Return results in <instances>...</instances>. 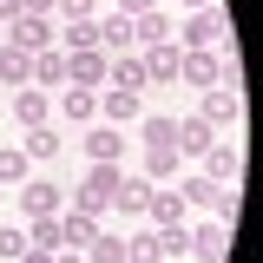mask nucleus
I'll return each instance as SVG.
<instances>
[{
  "instance_id": "1",
  "label": "nucleus",
  "mask_w": 263,
  "mask_h": 263,
  "mask_svg": "<svg viewBox=\"0 0 263 263\" xmlns=\"http://www.w3.org/2000/svg\"><path fill=\"white\" fill-rule=\"evenodd\" d=\"M119 178H125V164H86V178H79V191H72V211L105 217V211H112V191H119Z\"/></svg>"
},
{
  "instance_id": "2",
  "label": "nucleus",
  "mask_w": 263,
  "mask_h": 263,
  "mask_svg": "<svg viewBox=\"0 0 263 263\" xmlns=\"http://www.w3.org/2000/svg\"><path fill=\"white\" fill-rule=\"evenodd\" d=\"M184 53H197V46H211V53H237V40H230V20L217 13V7H204V13H191L184 20V40H178Z\"/></svg>"
},
{
  "instance_id": "3",
  "label": "nucleus",
  "mask_w": 263,
  "mask_h": 263,
  "mask_svg": "<svg viewBox=\"0 0 263 263\" xmlns=\"http://www.w3.org/2000/svg\"><path fill=\"white\" fill-rule=\"evenodd\" d=\"M125 138H132V132L92 119V125L79 132V152H86V164H119V158H125Z\"/></svg>"
},
{
  "instance_id": "4",
  "label": "nucleus",
  "mask_w": 263,
  "mask_h": 263,
  "mask_svg": "<svg viewBox=\"0 0 263 263\" xmlns=\"http://www.w3.org/2000/svg\"><path fill=\"white\" fill-rule=\"evenodd\" d=\"M0 40H7V46H20V53H46V46L60 40V27H53L46 13H20L13 27H0Z\"/></svg>"
},
{
  "instance_id": "5",
  "label": "nucleus",
  "mask_w": 263,
  "mask_h": 263,
  "mask_svg": "<svg viewBox=\"0 0 263 263\" xmlns=\"http://www.w3.org/2000/svg\"><path fill=\"white\" fill-rule=\"evenodd\" d=\"M217 66H224V53H211V46H197V53H184V46H178V86L211 92V86H217Z\"/></svg>"
},
{
  "instance_id": "6",
  "label": "nucleus",
  "mask_w": 263,
  "mask_h": 263,
  "mask_svg": "<svg viewBox=\"0 0 263 263\" xmlns=\"http://www.w3.org/2000/svg\"><path fill=\"white\" fill-rule=\"evenodd\" d=\"M105 72H112V60H105L99 46H86V53H66V86H86V92H105Z\"/></svg>"
},
{
  "instance_id": "7",
  "label": "nucleus",
  "mask_w": 263,
  "mask_h": 263,
  "mask_svg": "<svg viewBox=\"0 0 263 263\" xmlns=\"http://www.w3.org/2000/svg\"><path fill=\"white\" fill-rule=\"evenodd\" d=\"M191 257H197V263H230V230L217 224V217L191 224Z\"/></svg>"
},
{
  "instance_id": "8",
  "label": "nucleus",
  "mask_w": 263,
  "mask_h": 263,
  "mask_svg": "<svg viewBox=\"0 0 263 263\" xmlns=\"http://www.w3.org/2000/svg\"><path fill=\"white\" fill-rule=\"evenodd\" d=\"M99 119H105V125H138V119H145V105H138V92H119V86H105V92H99Z\"/></svg>"
},
{
  "instance_id": "9",
  "label": "nucleus",
  "mask_w": 263,
  "mask_h": 263,
  "mask_svg": "<svg viewBox=\"0 0 263 263\" xmlns=\"http://www.w3.org/2000/svg\"><path fill=\"white\" fill-rule=\"evenodd\" d=\"M132 138H138L145 152H178V119H171V112H145Z\"/></svg>"
},
{
  "instance_id": "10",
  "label": "nucleus",
  "mask_w": 263,
  "mask_h": 263,
  "mask_svg": "<svg viewBox=\"0 0 263 263\" xmlns=\"http://www.w3.org/2000/svg\"><path fill=\"white\" fill-rule=\"evenodd\" d=\"M237 105H243V92H230V86H211L204 92V105H197V119L211 132H224V125H237Z\"/></svg>"
},
{
  "instance_id": "11",
  "label": "nucleus",
  "mask_w": 263,
  "mask_h": 263,
  "mask_svg": "<svg viewBox=\"0 0 263 263\" xmlns=\"http://www.w3.org/2000/svg\"><path fill=\"white\" fill-rule=\"evenodd\" d=\"M99 230H105V217H92V211H72V204L60 211V243H66V250H86Z\"/></svg>"
},
{
  "instance_id": "12",
  "label": "nucleus",
  "mask_w": 263,
  "mask_h": 263,
  "mask_svg": "<svg viewBox=\"0 0 263 263\" xmlns=\"http://www.w3.org/2000/svg\"><path fill=\"white\" fill-rule=\"evenodd\" d=\"M13 119H20V132L53 125V99L40 92V86H20V92H13Z\"/></svg>"
},
{
  "instance_id": "13",
  "label": "nucleus",
  "mask_w": 263,
  "mask_h": 263,
  "mask_svg": "<svg viewBox=\"0 0 263 263\" xmlns=\"http://www.w3.org/2000/svg\"><path fill=\"white\" fill-rule=\"evenodd\" d=\"M145 217H152V230L184 224V191H178V184H152V204H145Z\"/></svg>"
},
{
  "instance_id": "14",
  "label": "nucleus",
  "mask_w": 263,
  "mask_h": 263,
  "mask_svg": "<svg viewBox=\"0 0 263 263\" xmlns=\"http://www.w3.org/2000/svg\"><path fill=\"white\" fill-rule=\"evenodd\" d=\"M66 191L60 184H20V217H60Z\"/></svg>"
},
{
  "instance_id": "15",
  "label": "nucleus",
  "mask_w": 263,
  "mask_h": 263,
  "mask_svg": "<svg viewBox=\"0 0 263 263\" xmlns=\"http://www.w3.org/2000/svg\"><path fill=\"white\" fill-rule=\"evenodd\" d=\"M204 178H211V184H237V178H243V158H237V145H224V138H217V145L204 152Z\"/></svg>"
},
{
  "instance_id": "16",
  "label": "nucleus",
  "mask_w": 263,
  "mask_h": 263,
  "mask_svg": "<svg viewBox=\"0 0 263 263\" xmlns=\"http://www.w3.org/2000/svg\"><path fill=\"white\" fill-rule=\"evenodd\" d=\"M145 204H152V178H119V191H112V211L119 217H145Z\"/></svg>"
},
{
  "instance_id": "17",
  "label": "nucleus",
  "mask_w": 263,
  "mask_h": 263,
  "mask_svg": "<svg viewBox=\"0 0 263 263\" xmlns=\"http://www.w3.org/2000/svg\"><path fill=\"white\" fill-rule=\"evenodd\" d=\"M99 53H105V60L132 53V20L125 13H99Z\"/></svg>"
},
{
  "instance_id": "18",
  "label": "nucleus",
  "mask_w": 263,
  "mask_h": 263,
  "mask_svg": "<svg viewBox=\"0 0 263 263\" xmlns=\"http://www.w3.org/2000/svg\"><path fill=\"white\" fill-rule=\"evenodd\" d=\"M138 60H145V72H152V86H178V40H164V46H145Z\"/></svg>"
},
{
  "instance_id": "19",
  "label": "nucleus",
  "mask_w": 263,
  "mask_h": 263,
  "mask_svg": "<svg viewBox=\"0 0 263 263\" xmlns=\"http://www.w3.org/2000/svg\"><path fill=\"white\" fill-rule=\"evenodd\" d=\"M105 86H119V92H145V86H152V72H145V60H138V53H119V60H112V72H105Z\"/></svg>"
},
{
  "instance_id": "20",
  "label": "nucleus",
  "mask_w": 263,
  "mask_h": 263,
  "mask_svg": "<svg viewBox=\"0 0 263 263\" xmlns=\"http://www.w3.org/2000/svg\"><path fill=\"white\" fill-rule=\"evenodd\" d=\"M211 145H217V132L204 125V119H178V158H204V152H211Z\"/></svg>"
},
{
  "instance_id": "21",
  "label": "nucleus",
  "mask_w": 263,
  "mask_h": 263,
  "mask_svg": "<svg viewBox=\"0 0 263 263\" xmlns=\"http://www.w3.org/2000/svg\"><path fill=\"white\" fill-rule=\"evenodd\" d=\"M60 119H66V125H92V119H99V92L66 86V92H60Z\"/></svg>"
},
{
  "instance_id": "22",
  "label": "nucleus",
  "mask_w": 263,
  "mask_h": 263,
  "mask_svg": "<svg viewBox=\"0 0 263 263\" xmlns=\"http://www.w3.org/2000/svg\"><path fill=\"white\" fill-rule=\"evenodd\" d=\"M132 40H138V53H145V46H164V40H178V27H171L158 7H152V13H138V20H132Z\"/></svg>"
},
{
  "instance_id": "23",
  "label": "nucleus",
  "mask_w": 263,
  "mask_h": 263,
  "mask_svg": "<svg viewBox=\"0 0 263 263\" xmlns=\"http://www.w3.org/2000/svg\"><path fill=\"white\" fill-rule=\"evenodd\" d=\"M33 86H40V92H53V86H66V53H60V46L33 53Z\"/></svg>"
},
{
  "instance_id": "24",
  "label": "nucleus",
  "mask_w": 263,
  "mask_h": 263,
  "mask_svg": "<svg viewBox=\"0 0 263 263\" xmlns=\"http://www.w3.org/2000/svg\"><path fill=\"white\" fill-rule=\"evenodd\" d=\"M0 86H33V53H20V46H0Z\"/></svg>"
},
{
  "instance_id": "25",
  "label": "nucleus",
  "mask_w": 263,
  "mask_h": 263,
  "mask_svg": "<svg viewBox=\"0 0 263 263\" xmlns=\"http://www.w3.org/2000/svg\"><path fill=\"white\" fill-rule=\"evenodd\" d=\"M60 145H66V138H60V132H53V125H33V132H20V152H27L33 164L60 158Z\"/></svg>"
},
{
  "instance_id": "26",
  "label": "nucleus",
  "mask_w": 263,
  "mask_h": 263,
  "mask_svg": "<svg viewBox=\"0 0 263 263\" xmlns=\"http://www.w3.org/2000/svg\"><path fill=\"white\" fill-rule=\"evenodd\" d=\"M20 224H27V250H46V257L66 250L60 243V217H20Z\"/></svg>"
},
{
  "instance_id": "27",
  "label": "nucleus",
  "mask_w": 263,
  "mask_h": 263,
  "mask_svg": "<svg viewBox=\"0 0 263 263\" xmlns=\"http://www.w3.org/2000/svg\"><path fill=\"white\" fill-rule=\"evenodd\" d=\"M53 46H60V53H86V46H99V20H66Z\"/></svg>"
},
{
  "instance_id": "28",
  "label": "nucleus",
  "mask_w": 263,
  "mask_h": 263,
  "mask_svg": "<svg viewBox=\"0 0 263 263\" xmlns=\"http://www.w3.org/2000/svg\"><path fill=\"white\" fill-rule=\"evenodd\" d=\"M178 171H184V158H178V152H145V171H138V178H152V184H171Z\"/></svg>"
},
{
  "instance_id": "29",
  "label": "nucleus",
  "mask_w": 263,
  "mask_h": 263,
  "mask_svg": "<svg viewBox=\"0 0 263 263\" xmlns=\"http://www.w3.org/2000/svg\"><path fill=\"white\" fill-rule=\"evenodd\" d=\"M178 191H184V204H191V211H211V204H217V191H224V184H211L204 171H191V178H184Z\"/></svg>"
},
{
  "instance_id": "30",
  "label": "nucleus",
  "mask_w": 263,
  "mask_h": 263,
  "mask_svg": "<svg viewBox=\"0 0 263 263\" xmlns=\"http://www.w3.org/2000/svg\"><path fill=\"white\" fill-rule=\"evenodd\" d=\"M125 263H164L158 230H132V237H125Z\"/></svg>"
},
{
  "instance_id": "31",
  "label": "nucleus",
  "mask_w": 263,
  "mask_h": 263,
  "mask_svg": "<svg viewBox=\"0 0 263 263\" xmlns=\"http://www.w3.org/2000/svg\"><path fill=\"white\" fill-rule=\"evenodd\" d=\"M211 217H217L224 230H237V217H243V184H224V191H217V204H211Z\"/></svg>"
},
{
  "instance_id": "32",
  "label": "nucleus",
  "mask_w": 263,
  "mask_h": 263,
  "mask_svg": "<svg viewBox=\"0 0 263 263\" xmlns=\"http://www.w3.org/2000/svg\"><path fill=\"white\" fill-rule=\"evenodd\" d=\"M86 263H125V237H112V230H99L92 243H86Z\"/></svg>"
},
{
  "instance_id": "33",
  "label": "nucleus",
  "mask_w": 263,
  "mask_h": 263,
  "mask_svg": "<svg viewBox=\"0 0 263 263\" xmlns=\"http://www.w3.org/2000/svg\"><path fill=\"white\" fill-rule=\"evenodd\" d=\"M158 250H164V263H171V257H191V224H164L158 230Z\"/></svg>"
},
{
  "instance_id": "34",
  "label": "nucleus",
  "mask_w": 263,
  "mask_h": 263,
  "mask_svg": "<svg viewBox=\"0 0 263 263\" xmlns=\"http://www.w3.org/2000/svg\"><path fill=\"white\" fill-rule=\"evenodd\" d=\"M27 257V224H0V263H20Z\"/></svg>"
},
{
  "instance_id": "35",
  "label": "nucleus",
  "mask_w": 263,
  "mask_h": 263,
  "mask_svg": "<svg viewBox=\"0 0 263 263\" xmlns=\"http://www.w3.org/2000/svg\"><path fill=\"white\" fill-rule=\"evenodd\" d=\"M27 152H20V145H13V152H0V184H7V191H13V184H20V178H27Z\"/></svg>"
},
{
  "instance_id": "36",
  "label": "nucleus",
  "mask_w": 263,
  "mask_h": 263,
  "mask_svg": "<svg viewBox=\"0 0 263 263\" xmlns=\"http://www.w3.org/2000/svg\"><path fill=\"white\" fill-rule=\"evenodd\" d=\"M60 20H99V0H53Z\"/></svg>"
},
{
  "instance_id": "37",
  "label": "nucleus",
  "mask_w": 263,
  "mask_h": 263,
  "mask_svg": "<svg viewBox=\"0 0 263 263\" xmlns=\"http://www.w3.org/2000/svg\"><path fill=\"white\" fill-rule=\"evenodd\" d=\"M152 7H158V0H119V13H125V20H138V13H152Z\"/></svg>"
},
{
  "instance_id": "38",
  "label": "nucleus",
  "mask_w": 263,
  "mask_h": 263,
  "mask_svg": "<svg viewBox=\"0 0 263 263\" xmlns=\"http://www.w3.org/2000/svg\"><path fill=\"white\" fill-rule=\"evenodd\" d=\"M20 20V0H0V27H13Z\"/></svg>"
},
{
  "instance_id": "39",
  "label": "nucleus",
  "mask_w": 263,
  "mask_h": 263,
  "mask_svg": "<svg viewBox=\"0 0 263 263\" xmlns=\"http://www.w3.org/2000/svg\"><path fill=\"white\" fill-rule=\"evenodd\" d=\"M20 13H46L53 20V0H20Z\"/></svg>"
},
{
  "instance_id": "40",
  "label": "nucleus",
  "mask_w": 263,
  "mask_h": 263,
  "mask_svg": "<svg viewBox=\"0 0 263 263\" xmlns=\"http://www.w3.org/2000/svg\"><path fill=\"white\" fill-rule=\"evenodd\" d=\"M53 263H86V250H53Z\"/></svg>"
},
{
  "instance_id": "41",
  "label": "nucleus",
  "mask_w": 263,
  "mask_h": 263,
  "mask_svg": "<svg viewBox=\"0 0 263 263\" xmlns=\"http://www.w3.org/2000/svg\"><path fill=\"white\" fill-rule=\"evenodd\" d=\"M20 263H53V257H46V250H27V257H20Z\"/></svg>"
},
{
  "instance_id": "42",
  "label": "nucleus",
  "mask_w": 263,
  "mask_h": 263,
  "mask_svg": "<svg viewBox=\"0 0 263 263\" xmlns=\"http://www.w3.org/2000/svg\"><path fill=\"white\" fill-rule=\"evenodd\" d=\"M184 7H191V13H204V7H217V0H184Z\"/></svg>"
},
{
  "instance_id": "43",
  "label": "nucleus",
  "mask_w": 263,
  "mask_h": 263,
  "mask_svg": "<svg viewBox=\"0 0 263 263\" xmlns=\"http://www.w3.org/2000/svg\"><path fill=\"white\" fill-rule=\"evenodd\" d=\"M0 197H7V184H0Z\"/></svg>"
},
{
  "instance_id": "44",
  "label": "nucleus",
  "mask_w": 263,
  "mask_h": 263,
  "mask_svg": "<svg viewBox=\"0 0 263 263\" xmlns=\"http://www.w3.org/2000/svg\"><path fill=\"white\" fill-rule=\"evenodd\" d=\"M0 105H7V92H0Z\"/></svg>"
},
{
  "instance_id": "45",
  "label": "nucleus",
  "mask_w": 263,
  "mask_h": 263,
  "mask_svg": "<svg viewBox=\"0 0 263 263\" xmlns=\"http://www.w3.org/2000/svg\"><path fill=\"white\" fill-rule=\"evenodd\" d=\"M0 46H7V40H0Z\"/></svg>"
}]
</instances>
